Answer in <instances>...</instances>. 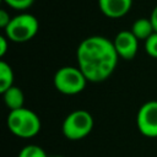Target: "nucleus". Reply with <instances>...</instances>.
I'll list each match as a JSON object with an SVG mask.
<instances>
[{
	"label": "nucleus",
	"instance_id": "nucleus-1",
	"mask_svg": "<svg viewBox=\"0 0 157 157\" xmlns=\"http://www.w3.org/2000/svg\"><path fill=\"white\" fill-rule=\"evenodd\" d=\"M118 58L113 40L99 34L85 38L76 50L77 66L88 82L94 83L105 81L114 72Z\"/></svg>",
	"mask_w": 157,
	"mask_h": 157
},
{
	"label": "nucleus",
	"instance_id": "nucleus-13",
	"mask_svg": "<svg viewBox=\"0 0 157 157\" xmlns=\"http://www.w3.org/2000/svg\"><path fill=\"white\" fill-rule=\"evenodd\" d=\"M7 6H10L11 9L13 10H17V11H25L27 9H29L34 0H2Z\"/></svg>",
	"mask_w": 157,
	"mask_h": 157
},
{
	"label": "nucleus",
	"instance_id": "nucleus-17",
	"mask_svg": "<svg viewBox=\"0 0 157 157\" xmlns=\"http://www.w3.org/2000/svg\"><path fill=\"white\" fill-rule=\"evenodd\" d=\"M148 18L151 20V23H152V26L155 28V32H157V5L153 7V10H152V12H151Z\"/></svg>",
	"mask_w": 157,
	"mask_h": 157
},
{
	"label": "nucleus",
	"instance_id": "nucleus-15",
	"mask_svg": "<svg viewBox=\"0 0 157 157\" xmlns=\"http://www.w3.org/2000/svg\"><path fill=\"white\" fill-rule=\"evenodd\" d=\"M11 16L9 15V12L6 11V10H0V27L2 28V29H5L6 27H7V25L10 23V21H11Z\"/></svg>",
	"mask_w": 157,
	"mask_h": 157
},
{
	"label": "nucleus",
	"instance_id": "nucleus-5",
	"mask_svg": "<svg viewBox=\"0 0 157 157\" xmlns=\"http://www.w3.org/2000/svg\"><path fill=\"white\" fill-rule=\"evenodd\" d=\"M93 117L88 110L76 109L66 115L61 125V131L67 140L76 141L88 136L93 129Z\"/></svg>",
	"mask_w": 157,
	"mask_h": 157
},
{
	"label": "nucleus",
	"instance_id": "nucleus-3",
	"mask_svg": "<svg viewBox=\"0 0 157 157\" xmlns=\"http://www.w3.org/2000/svg\"><path fill=\"white\" fill-rule=\"evenodd\" d=\"M88 80L78 66H63L58 69L53 77V83L56 91L65 96H75L81 93Z\"/></svg>",
	"mask_w": 157,
	"mask_h": 157
},
{
	"label": "nucleus",
	"instance_id": "nucleus-9",
	"mask_svg": "<svg viewBox=\"0 0 157 157\" xmlns=\"http://www.w3.org/2000/svg\"><path fill=\"white\" fill-rule=\"evenodd\" d=\"M2 98H4L5 105L10 109V112L21 109L25 107V94L22 90L17 86H12L9 90H6L2 93Z\"/></svg>",
	"mask_w": 157,
	"mask_h": 157
},
{
	"label": "nucleus",
	"instance_id": "nucleus-11",
	"mask_svg": "<svg viewBox=\"0 0 157 157\" xmlns=\"http://www.w3.org/2000/svg\"><path fill=\"white\" fill-rule=\"evenodd\" d=\"M13 70L5 60H0V92L4 93L6 90L13 86Z\"/></svg>",
	"mask_w": 157,
	"mask_h": 157
},
{
	"label": "nucleus",
	"instance_id": "nucleus-12",
	"mask_svg": "<svg viewBox=\"0 0 157 157\" xmlns=\"http://www.w3.org/2000/svg\"><path fill=\"white\" fill-rule=\"evenodd\" d=\"M17 157H48L45 151L38 145H26L21 148Z\"/></svg>",
	"mask_w": 157,
	"mask_h": 157
},
{
	"label": "nucleus",
	"instance_id": "nucleus-14",
	"mask_svg": "<svg viewBox=\"0 0 157 157\" xmlns=\"http://www.w3.org/2000/svg\"><path fill=\"white\" fill-rule=\"evenodd\" d=\"M145 50L147 55L157 59V32H155L150 38L145 40Z\"/></svg>",
	"mask_w": 157,
	"mask_h": 157
},
{
	"label": "nucleus",
	"instance_id": "nucleus-8",
	"mask_svg": "<svg viewBox=\"0 0 157 157\" xmlns=\"http://www.w3.org/2000/svg\"><path fill=\"white\" fill-rule=\"evenodd\" d=\"M132 0H98L101 12L108 18H121L130 11Z\"/></svg>",
	"mask_w": 157,
	"mask_h": 157
},
{
	"label": "nucleus",
	"instance_id": "nucleus-6",
	"mask_svg": "<svg viewBox=\"0 0 157 157\" xmlns=\"http://www.w3.org/2000/svg\"><path fill=\"white\" fill-rule=\"evenodd\" d=\"M136 126L144 136L157 137V101H147L139 108Z\"/></svg>",
	"mask_w": 157,
	"mask_h": 157
},
{
	"label": "nucleus",
	"instance_id": "nucleus-4",
	"mask_svg": "<svg viewBox=\"0 0 157 157\" xmlns=\"http://www.w3.org/2000/svg\"><path fill=\"white\" fill-rule=\"evenodd\" d=\"M39 29V21L36 16L22 12L17 16H13L4 29V34L13 43H25L31 40Z\"/></svg>",
	"mask_w": 157,
	"mask_h": 157
},
{
	"label": "nucleus",
	"instance_id": "nucleus-7",
	"mask_svg": "<svg viewBox=\"0 0 157 157\" xmlns=\"http://www.w3.org/2000/svg\"><path fill=\"white\" fill-rule=\"evenodd\" d=\"M114 48L119 58L124 60H131L136 56L139 50V39L132 34L131 31H120L113 39Z\"/></svg>",
	"mask_w": 157,
	"mask_h": 157
},
{
	"label": "nucleus",
	"instance_id": "nucleus-16",
	"mask_svg": "<svg viewBox=\"0 0 157 157\" xmlns=\"http://www.w3.org/2000/svg\"><path fill=\"white\" fill-rule=\"evenodd\" d=\"M9 44H10L9 38H7L5 34H2V36L0 37V56H1V58L5 56V54L7 53Z\"/></svg>",
	"mask_w": 157,
	"mask_h": 157
},
{
	"label": "nucleus",
	"instance_id": "nucleus-2",
	"mask_svg": "<svg viewBox=\"0 0 157 157\" xmlns=\"http://www.w3.org/2000/svg\"><path fill=\"white\" fill-rule=\"evenodd\" d=\"M6 124L10 132L21 139H32L37 136L42 128V123L37 113L25 107L10 112Z\"/></svg>",
	"mask_w": 157,
	"mask_h": 157
},
{
	"label": "nucleus",
	"instance_id": "nucleus-18",
	"mask_svg": "<svg viewBox=\"0 0 157 157\" xmlns=\"http://www.w3.org/2000/svg\"><path fill=\"white\" fill-rule=\"evenodd\" d=\"M53 157H65V156H53Z\"/></svg>",
	"mask_w": 157,
	"mask_h": 157
},
{
	"label": "nucleus",
	"instance_id": "nucleus-10",
	"mask_svg": "<svg viewBox=\"0 0 157 157\" xmlns=\"http://www.w3.org/2000/svg\"><path fill=\"white\" fill-rule=\"evenodd\" d=\"M130 31L139 40H146L155 33V28L151 23V20L146 17H141L134 21Z\"/></svg>",
	"mask_w": 157,
	"mask_h": 157
}]
</instances>
